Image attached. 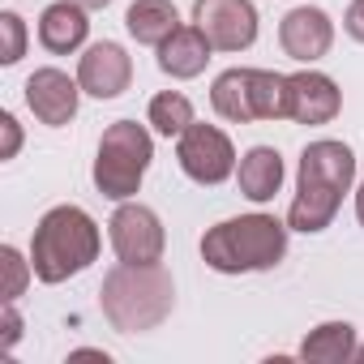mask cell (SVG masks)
<instances>
[{
	"label": "cell",
	"instance_id": "cell-1",
	"mask_svg": "<svg viewBox=\"0 0 364 364\" xmlns=\"http://www.w3.org/2000/svg\"><path fill=\"white\" fill-rule=\"evenodd\" d=\"M355 154L343 141H313L300 154V189L287 210V223L296 232H321L338 215L343 193L351 189Z\"/></svg>",
	"mask_w": 364,
	"mask_h": 364
},
{
	"label": "cell",
	"instance_id": "cell-2",
	"mask_svg": "<svg viewBox=\"0 0 364 364\" xmlns=\"http://www.w3.org/2000/svg\"><path fill=\"white\" fill-rule=\"evenodd\" d=\"M99 296H103V317L120 334L154 330L176 304L171 274L159 262H120L116 270H107Z\"/></svg>",
	"mask_w": 364,
	"mask_h": 364
},
{
	"label": "cell",
	"instance_id": "cell-3",
	"mask_svg": "<svg viewBox=\"0 0 364 364\" xmlns=\"http://www.w3.org/2000/svg\"><path fill=\"white\" fill-rule=\"evenodd\" d=\"M287 253V228L274 215H240L202 236V257L219 274L270 270Z\"/></svg>",
	"mask_w": 364,
	"mask_h": 364
},
{
	"label": "cell",
	"instance_id": "cell-4",
	"mask_svg": "<svg viewBox=\"0 0 364 364\" xmlns=\"http://www.w3.org/2000/svg\"><path fill=\"white\" fill-rule=\"evenodd\" d=\"M99 257V228L77 206H56L39 219L31 240V262L43 283H65Z\"/></svg>",
	"mask_w": 364,
	"mask_h": 364
},
{
	"label": "cell",
	"instance_id": "cell-5",
	"mask_svg": "<svg viewBox=\"0 0 364 364\" xmlns=\"http://www.w3.org/2000/svg\"><path fill=\"white\" fill-rule=\"evenodd\" d=\"M154 159V146H150V133L133 120H116L103 129V141H99V159H95V185L103 198L112 202H129L137 189H141V176Z\"/></svg>",
	"mask_w": 364,
	"mask_h": 364
},
{
	"label": "cell",
	"instance_id": "cell-6",
	"mask_svg": "<svg viewBox=\"0 0 364 364\" xmlns=\"http://www.w3.org/2000/svg\"><path fill=\"white\" fill-rule=\"evenodd\" d=\"M176 159L185 167V176L198 180V185H223V180L236 171V150H232L228 133L215 129V124H198V120L180 133Z\"/></svg>",
	"mask_w": 364,
	"mask_h": 364
},
{
	"label": "cell",
	"instance_id": "cell-7",
	"mask_svg": "<svg viewBox=\"0 0 364 364\" xmlns=\"http://www.w3.org/2000/svg\"><path fill=\"white\" fill-rule=\"evenodd\" d=\"M193 22L215 52H245L257 39L253 0H193Z\"/></svg>",
	"mask_w": 364,
	"mask_h": 364
},
{
	"label": "cell",
	"instance_id": "cell-8",
	"mask_svg": "<svg viewBox=\"0 0 364 364\" xmlns=\"http://www.w3.org/2000/svg\"><path fill=\"white\" fill-rule=\"evenodd\" d=\"M112 249L120 262H159L163 257V223L150 206H120L112 215Z\"/></svg>",
	"mask_w": 364,
	"mask_h": 364
},
{
	"label": "cell",
	"instance_id": "cell-9",
	"mask_svg": "<svg viewBox=\"0 0 364 364\" xmlns=\"http://www.w3.org/2000/svg\"><path fill=\"white\" fill-rule=\"evenodd\" d=\"M77 82L95 99H116L133 82V60H129V52L120 43H95L77 65Z\"/></svg>",
	"mask_w": 364,
	"mask_h": 364
},
{
	"label": "cell",
	"instance_id": "cell-10",
	"mask_svg": "<svg viewBox=\"0 0 364 364\" xmlns=\"http://www.w3.org/2000/svg\"><path fill=\"white\" fill-rule=\"evenodd\" d=\"M77 90H82V82H73L69 73H60V69H35L31 82H26V103H31V112L43 124L60 129V124H69L77 116Z\"/></svg>",
	"mask_w": 364,
	"mask_h": 364
},
{
	"label": "cell",
	"instance_id": "cell-11",
	"mask_svg": "<svg viewBox=\"0 0 364 364\" xmlns=\"http://www.w3.org/2000/svg\"><path fill=\"white\" fill-rule=\"evenodd\" d=\"M287 95H291V116L287 120H296V124H330L338 116V107H343L338 86L326 73H313V69L291 73Z\"/></svg>",
	"mask_w": 364,
	"mask_h": 364
},
{
	"label": "cell",
	"instance_id": "cell-12",
	"mask_svg": "<svg viewBox=\"0 0 364 364\" xmlns=\"http://www.w3.org/2000/svg\"><path fill=\"white\" fill-rule=\"evenodd\" d=\"M279 43L291 60H321L334 43V26L321 9H291L279 26Z\"/></svg>",
	"mask_w": 364,
	"mask_h": 364
},
{
	"label": "cell",
	"instance_id": "cell-13",
	"mask_svg": "<svg viewBox=\"0 0 364 364\" xmlns=\"http://www.w3.org/2000/svg\"><path fill=\"white\" fill-rule=\"evenodd\" d=\"M210 39L198 26H180L167 43H159V69L167 77H198L210 60Z\"/></svg>",
	"mask_w": 364,
	"mask_h": 364
},
{
	"label": "cell",
	"instance_id": "cell-14",
	"mask_svg": "<svg viewBox=\"0 0 364 364\" xmlns=\"http://www.w3.org/2000/svg\"><path fill=\"white\" fill-rule=\"evenodd\" d=\"M86 31H90L86 9H82V5H73V0L48 5V9H43V18H39V43H43L48 52H56V56H65V52L82 48V43H86Z\"/></svg>",
	"mask_w": 364,
	"mask_h": 364
},
{
	"label": "cell",
	"instance_id": "cell-15",
	"mask_svg": "<svg viewBox=\"0 0 364 364\" xmlns=\"http://www.w3.org/2000/svg\"><path fill=\"white\" fill-rule=\"evenodd\" d=\"M124 26H129V35L137 43L159 48V43H167L180 31V18H176L171 0H133L129 14H124Z\"/></svg>",
	"mask_w": 364,
	"mask_h": 364
},
{
	"label": "cell",
	"instance_id": "cell-16",
	"mask_svg": "<svg viewBox=\"0 0 364 364\" xmlns=\"http://www.w3.org/2000/svg\"><path fill=\"white\" fill-rule=\"evenodd\" d=\"M210 103L232 124L257 120V107H253V69H228V73H219L215 90H210Z\"/></svg>",
	"mask_w": 364,
	"mask_h": 364
},
{
	"label": "cell",
	"instance_id": "cell-17",
	"mask_svg": "<svg viewBox=\"0 0 364 364\" xmlns=\"http://www.w3.org/2000/svg\"><path fill=\"white\" fill-rule=\"evenodd\" d=\"M283 185V159L270 146H253L240 159V193L249 202H270Z\"/></svg>",
	"mask_w": 364,
	"mask_h": 364
},
{
	"label": "cell",
	"instance_id": "cell-18",
	"mask_svg": "<svg viewBox=\"0 0 364 364\" xmlns=\"http://www.w3.org/2000/svg\"><path fill=\"white\" fill-rule=\"evenodd\" d=\"M300 355L313 364H347L355 360V330L347 321H326L300 343Z\"/></svg>",
	"mask_w": 364,
	"mask_h": 364
},
{
	"label": "cell",
	"instance_id": "cell-19",
	"mask_svg": "<svg viewBox=\"0 0 364 364\" xmlns=\"http://www.w3.org/2000/svg\"><path fill=\"white\" fill-rule=\"evenodd\" d=\"M150 124L163 137H180V133L193 124V103L180 95V90H163V95L150 99Z\"/></svg>",
	"mask_w": 364,
	"mask_h": 364
},
{
	"label": "cell",
	"instance_id": "cell-20",
	"mask_svg": "<svg viewBox=\"0 0 364 364\" xmlns=\"http://www.w3.org/2000/svg\"><path fill=\"white\" fill-rule=\"evenodd\" d=\"M0 35H5V52H0V60H5V65H18L22 52H26L22 18H18V14H0Z\"/></svg>",
	"mask_w": 364,
	"mask_h": 364
},
{
	"label": "cell",
	"instance_id": "cell-21",
	"mask_svg": "<svg viewBox=\"0 0 364 364\" xmlns=\"http://www.w3.org/2000/svg\"><path fill=\"white\" fill-rule=\"evenodd\" d=\"M0 262H5V300H18L22 296V287H26V262H22V253L18 249H0Z\"/></svg>",
	"mask_w": 364,
	"mask_h": 364
},
{
	"label": "cell",
	"instance_id": "cell-22",
	"mask_svg": "<svg viewBox=\"0 0 364 364\" xmlns=\"http://www.w3.org/2000/svg\"><path fill=\"white\" fill-rule=\"evenodd\" d=\"M0 129H5V150H0V159H14V154H18V146H22L18 120H14V116H0Z\"/></svg>",
	"mask_w": 364,
	"mask_h": 364
},
{
	"label": "cell",
	"instance_id": "cell-23",
	"mask_svg": "<svg viewBox=\"0 0 364 364\" xmlns=\"http://www.w3.org/2000/svg\"><path fill=\"white\" fill-rule=\"evenodd\" d=\"M343 26H347L351 39L364 43V0H351V9H347V22H343Z\"/></svg>",
	"mask_w": 364,
	"mask_h": 364
},
{
	"label": "cell",
	"instance_id": "cell-24",
	"mask_svg": "<svg viewBox=\"0 0 364 364\" xmlns=\"http://www.w3.org/2000/svg\"><path fill=\"white\" fill-rule=\"evenodd\" d=\"M18 334H22V321H18V313H14V300H5V347H14Z\"/></svg>",
	"mask_w": 364,
	"mask_h": 364
},
{
	"label": "cell",
	"instance_id": "cell-25",
	"mask_svg": "<svg viewBox=\"0 0 364 364\" xmlns=\"http://www.w3.org/2000/svg\"><path fill=\"white\" fill-rule=\"evenodd\" d=\"M73 5H82V9H103V5H112V0H73Z\"/></svg>",
	"mask_w": 364,
	"mask_h": 364
},
{
	"label": "cell",
	"instance_id": "cell-26",
	"mask_svg": "<svg viewBox=\"0 0 364 364\" xmlns=\"http://www.w3.org/2000/svg\"><path fill=\"white\" fill-rule=\"evenodd\" d=\"M355 215H360V223H364V185H360V193H355Z\"/></svg>",
	"mask_w": 364,
	"mask_h": 364
},
{
	"label": "cell",
	"instance_id": "cell-27",
	"mask_svg": "<svg viewBox=\"0 0 364 364\" xmlns=\"http://www.w3.org/2000/svg\"><path fill=\"white\" fill-rule=\"evenodd\" d=\"M355 360H364V347H355Z\"/></svg>",
	"mask_w": 364,
	"mask_h": 364
}]
</instances>
